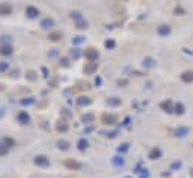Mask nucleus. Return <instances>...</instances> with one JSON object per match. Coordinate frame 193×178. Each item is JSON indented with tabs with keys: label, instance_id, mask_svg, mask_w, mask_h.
<instances>
[{
	"label": "nucleus",
	"instance_id": "f257e3e1",
	"mask_svg": "<svg viewBox=\"0 0 193 178\" xmlns=\"http://www.w3.org/2000/svg\"><path fill=\"white\" fill-rule=\"evenodd\" d=\"M84 57L87 58L88 62H96L97 58H99V52L94 48H88V50L84 51Z\"/></svg>",
	"mask_w": 193,
	"mask_h": 178
},
{
	"label": "nucleus",
	"instance_id": "f03ea898",
	"mask_svg": "<svg viewBox=\"0 0 193 178\" xmlns=\"http://www.w3.org/2000/svg\"><path fill=\"white\" fill-rule=\"evenodd\" d=\"M96 70H97V63H94V62L85 63V66H84V74L85 75H93Z\"/></svg>",
	"mask_w": 193,
	"mask_h": 178
},
{
	"label": "nucleus",
	"instance_id": "7ed1b4c3",
	"mask_svg": "<svg viewBox=\"0 0 193 178\" xmlns=\"http://www.w3.org/2000/svg\"><path fill=\"white\" fill-rule=\"evenodd\" d=\"M12 6L9 3H0V15H11Z\"/></svg>",
	"mask_w": 193,
	"mask_h": 178
},
{
	"label": "nucleus",
	"instance_id": "20e7f679",
	"mask_svg": "<svg viewBox=\"0 0 193 178\" xmlns=\"http://www.w3.org/2000/svg\"><path fill=\"white\" fill-rule=\"evenodd\" d=\"M25 15L29 18H36L39 15V9L35 8V6H27V8H25Z\"/></svg>",
	"mask_w": 193,
	"mask_h": 178
},
{
	"label": "nucleus",
	"instance_id": "39448f33",
	"mask_svg": "<svg viewBox=\"0 0 193 178\" xmlns=\"http://www.w3.org/2000/svg\"><path fill=\"white\" fill-rule=\"evenodd\" d=\"M157 33L160 36H168V35H171V27H169V25H166V24H162V25H159V27H157Z\"/></svg>",
	"mask_w": 193,
	"mask_h": 178
},
{
	"label": "nucleus",
	"instance_id": "423d86ee",
	"mask_svg": "<svg viewBox=\"0 0 193 178\" xmlns=\"http://www.w3.org/2000/svg\"><path fill=\"white\" fill-rule=\"evenodd\" d=\"M35 163L38 165V166H48V165H50V160L46 159L45 156H36V157H35Z\"/></svg>",
	"mask_w": 193,
	"mask_h": 178
},
{
	"label": "nucleus",
	"instance_id": "0eeeda50",
	"mask_svg": "<svg viewBox=\"0 0 193 178\" xmlns=\"http://www.w3.org/2000/svg\"><path fill=\"white\" fill-rule=\"evenodd\" d=\"M162 156V151H160V148H157V147H154L151 151H150V154H148V157L151 160H156V159H159V157Z\"/></svg>",
	"mask_w": 193,
	"mask_h": 178
},
{
	"label": "nucleus",
	"instance_id": "6e6552de",
	"mask_svg": "<svg viewBox=\"0 0 193 178\" xmlns=\"http://www.w3.org/2000/svg\"><path fill=\"white\" fill-rule=\"evenodd\" d=\"M18 121L19 123H23V124H25V123H29L30 121V115L25 112V111H21V112L18 114Z\"/></svg>",
	"mask_w": 193,
	"mask_h": 178
},
{
	"label": "nucleus",
	"instance_id": "1a4fd4ad",
	"mask_svg": "<svg viewBox=\"0 0 193 178\" xmlns=\"http://www.w3.org/2000/svg\"><path fill=\"white\" fill-rule=\"evenodd\" d=\"M12 47L11 45H0V54L2 56H11L12 54Z\"/></svg>",
	"mask_w": 193,
	"mask_h": 178
},
{
	"label": "nucleus",
	"instance_id": "9d476101",
	"mask_svg": "<svg viewBox=\"0 0 193 178\" xmlns=\"http://www.w3.org/2000/svg\"><path fill=\"white\" fill-rule=\"evenodd\" d=\"M102 123H105V124H114L115 123V117L114 115H109V114H103L102 115Z\"/></svg>",
	"mask_w": 193,
	"mask_h": 178
},
{
	"label": "nucleus",
	"instance_id": "9b49d317",
	"mask_svg": "<svg viewBox=\"0 0 193 178\" xmlns=\"http://www.w3.org/2000/svg\"><path fill=\"white\" fill-rule=\"evenodd\" d=\"M144 68H147V69H151V68H154L156 66V62H154V58H151V57H147V58H144Z\"/></svg>",
	"mask_w": 193,
	"mask_h": 178
},
{
	"label": "nucleus",
	"instance_id": "f8f14e48",
	"mask_svg": "<svg viewBox=\"0 0 193 178\" xmlns=\"http://www.w3.org/2000/svg\"><path fill=\"white\" fill-rule=\"evenodd\" d=\"M41 27H42V29H50V27H54V19H51V18H45V19H42Z\"/></svg>",
	"mask_w": 193,
	"mask_h": 178
},
{
	"label": "nucleus",
	"instance_id": "ddd939ff",
	"mask_svg": "<svg viewBox=\"0 0 193 178\" xmlns=\"http://www.w3.org/2000/svg\"><path fill=\"white\" fill-rule=\"evenodd\" d=\"M181 80H183L184 82H192V81H193V72H192V70H186L184 74L181 75Z\"/></svg>",
	"mask_w": 193,
	"mask_h": 178
},
{
	"label": "nucleus",
	"instance_id": "4468645a",
	"mask_svg": "<svg viewBox=\"0 0 193 178\" xmlns=\"http://www.w3.org/2000/svg\"><path fill=\"white\" fill-rule=\"evenodd\" d=\"M112 165L117 166V168H121V166H124V159H123V157H120V156L112 157Z\"/></svg>",
	"mask_w": 193,
	"mask_h": 178
},
{
	"label": "nucleus",
	"instance_id": "2eb2a0df",
	"mask_svg": "<svg viewBox=\"0 0 193 178\" xmlns=\"http://www.w3.org/2000/svg\"><path fill=\"white\" fill-rule=\"evenodd\" d=\"M62 33L60 31H52V33H50V36H48V39L50 41H52V42H57V41H62Z\"/></svg>",
	"mask_w": 193,
	"mask_h": 178
},
{
	"label": "nucleus",
	"instance_id": "dca6fc26",
	"mask_svg": "<svg viewBox=\"0 0 193 178\" xmlns=\"http://www.w3.org/2000/svg\"><path fill=\"white\" fill-rule=\"evenodd\" d=\"M162 109L165 111V112H172V111H174V108H172V102L171 100H165L162 105Z\"/></svg>",
	"mask_w": 193,
	"mask_h": 178
},
{
	"label": "nucleus",
	"instance_id": "f3484780",
	"mask_svg": "<svg viewBox=\"0 0 193 178\" xmlns=\"http://www.w3.org/2000/svg\"><path fill=\"white\" fill-rule=\"evenodd\" d=\"M64 165H66L68 168H72V169H79V168H81V163H79V162H75V160H66Z\"/></svg>",
	"mask_w": 193,
	"mask_h": 178
},
{
	"label": "nucleus",
	"instance_id": "a211bd4d",
	"mask_svg": "<svg viewBox=\"0 0 193 178\" xmlns=\"http://www.w3.org/2000/svg\"><path fill=\"white\" fill-rule=\"evenodd\" d=\"M57 145H58L60 150H68V148H69V142L64 141V139H58V141H57Z\"/></svg>",
	"mask_w": 193,
	"mask_h": 178
},
{
	"label": "nucleus",
	"instance_id": "6ab92c4d",
	"mask_svg": "<svg viewBox=\"0 0 193 178\" xmlns=\"http://www.w3.org/2000/svg\"><path fill=\"white\" fill-rule=\"evenodd\" d=\"M175 133H177V136H186V135L189 133V129L187 127H178L175 130Z\"/></svg>",
	"mask_w": 193,
	"mask_h": 178
},
{
	"label": "nucleus",
	"instance_id": "aec40b11",
	"mask_svg": "<svg viewBox=\"0 0 193 178\" xmlns=\"http://www.w3.org/2000/svg\"><path fill=\"white\" fill-rule=\"evenodd\" d=\"M90 103H91L90 97H79L78 99V105H81V106H84V105H90Z\"/></svg>",
	"mask_w": 193,
	"mask_h": 178
},
{
	"label": "nucleus",
	"instance_id": "412c9836",
	"mask_svg": "<svg viewBox=\"0 0 193 178\" xmlns=\"http://www.w3.org/2000/svg\"><path fill=\"white\" fill-rule=\"evenodd\" d=\"M2 144H5L8 148H11V147H14L15 142H14V139H11V138H3V139H2Z\"/></svg>",
	"mask_w": 193,
	"mask_h": 178
},
{
	"label": "nucleus",
	"instance_id": "4be33fe9",
	"mask_svg": "<svg viewBox=\"0 0 193 178\" xmlns=\"http://www.w3.org/2000/svg\"><path fill=\"white\" fill-rule=\"evenodd\" d=\"M87 147H88L87 139H84V138H82V139H79V141H78V148H79V150H85Z\"/></svg>",
	"mask_w": 193,
	"mask_h": 178
},
{
	"label": "nucleus",
	"instance_id": "5701e85b",
	"mask_svg": "<svg viewBox=\"0 0 193 178\" xmlns=\"http://www.w3.org/2000/svg\"><path fill=\"white\" fill-rule=\"evenodd\" d=\"M76 27L81 29V30H85L88 27V24H87V21H84V19H79V21H76Z\"/></svg>",
	"mask_w": 193,
	"mask_h": 178
},
{
	"label": "nucleus",
	"instance_id": "b1692460",
	"mask_svg": "<svg viewBox=\"0 0 193 178\" xmlns=\"http://www.w3.org/2000/svg\"><path fill=\"white\" fill-rule=\"evenodd\" d=\"M79 56H81V50L75 48V50H72V51H70V57L74 58V60H76V58H79Z\"/></svg>",
	"mask_w": 193,
	"mask_h": 178
},
{
	"label": "nucleus",
	"instance_id": "393cba45",
	"mask_svg": "<svg viewBox=\"0 0 193 178\" xmlns=\"http://www.w3.org/2000/svg\"><path fill=\"white\" fill-rule=\"evenodd\" d=\"M175 112H177L178 115H181V114L184 112V105H183V103H177V105H175Z\"/></svg>",
	"mask_w": 193,
	"mask_h": 178
},
{
	"label": "nucleus",
	"instance_id": "a878e982",
	"mask_svg": "<svg viewBox=\"0 0 193 178\" xmlns=\"http://www.w3.org/2000/svg\"><path fill=\"white\" fill-rule=\"evenodd\" d=\"M70 17L75 19V21H79V19H82L81 17V12H78V11H74V12H70Z\"/></svg>",
	"mask_w": 193,
	"mask_h": 178
},
{
	"label": "nucleus",
	"instance_id": "bb28decb",
	"mask_svg": "<svg viewBox=\"0 0 193 178\" xmlns=\"http://www.w3.org/2000/svg\"><path fill=\"white\" fill-rule=\"evenodd\" d=\"M93 120H94V115H93V114H87V115L82 117V121L84 123H91Z\"/></svg>",
	"mask_w": 193,
	"mask_h": 178
},
{
	"label": "nucleus",
	"instance_id": "cd10ccee",
	"mask_svg": "<svg viewBox=\"0 0 193 178\" xmlns=\"http://www.w3.org/2000/svg\"><path fill=\"white\" fill-rule=\"evenodd\" d=\"M105 47H106V48H108V50H112V48H114V47H115V42H114V41H112V39H108V41H106V42H105Z\"/></svg>",
	"mask_w": 193,
	"mask_h": 178
},
{
	"label": "nucleus",
	"instance_id": "c85d7f7f",
	"mask_svg": "<svg viewBox=\"0 0 193 178\" xmlns=\"http://www.w3.org/2000/svg\"><path fill=\"white\" fill-rule=\"evenodd\" d=\"M72 42H74V45H79L84 42V37L82 36H75L74 39H72Z\"/></svg>",
	"mask_w": 193,
	"mask_h": 178
},
{
	"label": "nucleus",
	"instance_id": "c756f323",
	"mask_svg": "<svg viewBox=\"0 0 193 178\" xmlns=\"http://www.w3.org/2000/svg\"><path fill=\"white\" fill-rule=\"evenodd\" d=\"M57 129L64 132V130H68V124H66L64 121H58V124H57Z\"/></svg>",
	"mask_w": 193,
	"mask_h": 178
},
{
	"label": "nucleus",
	"instance_id": "7c9ffc66",
	"mask_svg": "<svg viewBox=\"0 0 193 178\" xmlns=\"http://www.w3.org/2000/svg\"><path fill=\"white\" fill-rule=\"evenodd\" d=\"M8 147H6L5 145V144H0V156H3V154H6V153H8Z\"/></svg>",
	"mask_w": 193,
	"mask_h": 178
},
{
	"label": "nucleus",
	"instance_id": "2f4dec72",
	"mask_svg": "<svg viewBox=\"0 0 193 178\" xmlns=\"http://www.w3.org/2000/svg\"><path fill=\"white\" fill-rule=\"evenodd\" d=\"M0 41L3 42L2 45H11V37H9V36H3V37H0Z\"/></svg>",
	"mask_w": 193,
	"mask_h": 178
},
{
	"label": "nucleus",
	"instance_id": "473e14b6",
	"mask_svg": "<svg viewBox=\"0 0 193 178\" xmlns=\"http://www.w3.org/2000/svg\"><path fill=\"white\" fill-rule=\"evenodd\" d=\"M35 75H36V74H35L33 70H29V72H27V78H29L30 81H35V80H36V76H35Z\"/></svg>",
	"mask_w": 193,
	"mask_h": 178
},
{
	"label": "nucleus",
	"instance_id": "72a5a7b5",
	"mask_svg": "<svg viewBox=\"0 0 193 178\" xmlns=\"http://www.w3.org/2000/svg\"><path fill=\"white\" fill-rule=\"evenodd\" d=\"M129 150V144H121V145L118 147V151L121 153V151H127Z\"/></svg>",
	"mask_w": 193,
	"mask_h": 178
},
{
	"label": "nucleus",
	"instance_id": "f704fd0d",
	"mask_svg": "<svg viewBox=\"0 0 193 178\" xmlns=\"http://www.w3.org/2000/svg\"><path fill=\"white\" fill-rule=\"evenodd\" d=\"M8 68H9V64L6 63V62H2V63H0V72H5Z\"/></svg>",
	"mask_w": 193,
	"mask_h": 178
},
{
	"label": "nucleus",
	"instance_id": "c9c22d12",
	"mask_svg": "<svg viewBox=\"0 0 193 178\" xmlns=\"http://www.w3.org/2000/svg\"><path fill=\"white\" fill-rule=\"evenodd\" d=\"M60 66H63V68H68V66H69L68 58H62V60H60Z\"/></svg>",
	"mask_w": 193,
	"mask_h": 178
},
{
	"label": "nucleus",
	"instance_id": "e433bc0d",
	"mask_svg": "<svg viewBox=\"0 0 193 178\" xmlns=\"http://www.w3.org/2000/svg\"><path fill=\"white\" fill-rule=\"evenodd\" d=\"M127 84H129L127 80H118L117 81V85H120V87H121V85H127Z\"/></svg>",
	"mask_w": 193,
	"mask_h": 178
},
{
	"label": "nucleus",
	"instance_id": "4c0bfd02",
	"mask_svg": "<svg viewBox=\"0 0 193 178\" xmlns=\"http://www.w3.org/2000/svg\"><path fill=\"white\" fill-rule=\"evenodd\" d=\"M108 103H109V105H120V100L114 97V99H111V100H108Z\"/></svg>",
	"mask_w": 193,
	"mask_h": 178
},
{
	"label": "nucleus",
	"instance_id": "58836bf2",
	"mask_svg": "<svg viewBox=\"0 0 193 178\" xmlns=\"http://www.w3.org/2000/svg\"><path fill=\"white\" fill-rule=\"evenodd\" d=\"M21 103L23 105H30V103H33V99H27V100L24 99V100H21Z\"/></svg>",
	"mask_w": 193,
	"mask_h": 178
},
{
	"label": "nucleus",
	"instance_id": "ea45409f",
	"mask_svg": "<svg viewBox=\"0 0 193 178\" xmlns=\"http://www.w3.org/2000/svg\"><path fill=\"white\" fill-rule=\"evenodd\" d=\"M175 14H181V15H184V9H183V8H177V9H175Z\"/></svg>",
	"mask_w": 193,
	"mask_h": 178
},
{
	"label": "nucleus",
	"instance_id": "a19ab883",
	"mask_svg": "<svg viewBox=\"0 0 193 178\" xmlns=\"http://www.w3.org/2000/svg\"><path fill=\"white\" fill-rule=\"evenodd\" d=\"M48 56H50V57H56V56H57V50H51V52H50Z\"/></svg>",
	"mask_w": 193,
	"mask_h": 178
},
{
	"label": "nucleus",
	"instance_id": "79ce46f5",
	"mask_svg": "<svg viewBox=\"0 0 193 178\" xmlns=\"http://www.w3.org/2000/svg\"><path fill=\"white\" fill-rule=\"evenodd\" d=\"M94 82H96V85H101V82H102V80H101V78H99V76H97V78H96V81H94Z\"/></svg>",
	"mask_w": 193,
	"mask_h": 178
}]
</instances>
